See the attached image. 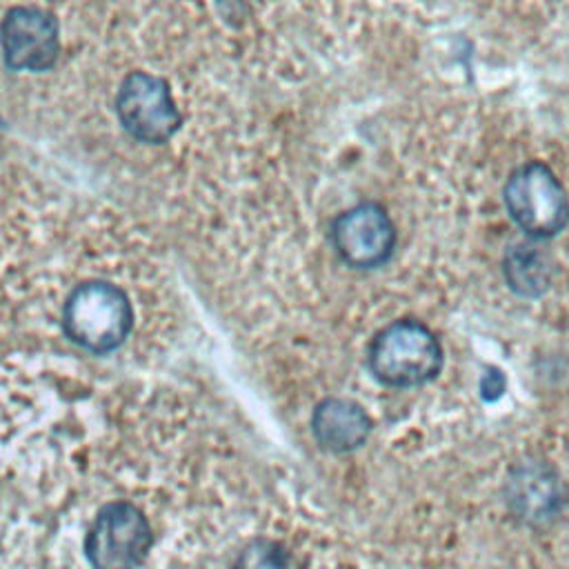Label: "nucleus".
<instances>
[{"mask_svg":"<svg viewBox=\"0 0 569 569\" xmlns=\"http://www.w3.org/2000/svg\"><path fill=\"white\" fill-rule=\"evenodd\" d=\"M133 311L127 293L111 282L89 280L78 284L62 309V327L71 342L91 351L109 353L129 336Z\"/></svg>","mask_w":569,"mask_h":569,"instance_id":"f257e3e1","label":"nucleus"},{"mask_svg":"<svg viewBox=\"0 0 569 569\" xmlns=\"http://www.w3.org/2000/svg\"><path fill=\"white\" fill-rule=\"evenodd\" d=\"M236 569H298V565L280 542L260 538L240 551Z\"/></svg>","mask_w":569,"mask_h":569,"instance_id":"9b49d317","label":"nucleus"},{"mask_svg":"<svg viewBox=\"0 0 569 569\" xmlns=\"http://www.w3.org/2000/svg\"><path fill=\"white\" fill-rule=\"evenodd\" d=\"M509 502L527 522H545L560 507V485L545 465L520 467L509 482Z\"/></svg>","mask_w":569,"mask_h":569,"instance_id":"1a4fd4ad","label":"nucleus"},{"mask_svg":"<svg viewBox=\"0 0 569 569\" xmlns=\"http://www.w3.org/2000/svg\"><path fill=\"white\" fill-rule=\"evenodd\" d=\"M122 127L140 142L162 144L180 129V111L169 84L147 71H131L116 96Z\"/></svg>","mask_w":569,"mask_h":569,"instance_id":"39448f33","label":"nucleus"},{"mask_svg":"<svg viewBox=\"0 0 569 569\" xmlns=\"http://www.w3.org/2000/svg\"><path fill=\"white\" fill-rule=\"evenodd\" d=\"M0 49L13 71H47L60 51L58 24L38 7H11L0 22Z\"/></svg>","mask_w":569,"mask_h":569,"instance_id":"0eeeda50","label":"nucleus"},{"mask_svg":"<svg viewBox=\"0 0 569 569\" xmlns=\"http://www.w3.org/2000/svg\"><path fill=\"white\" fill-rule=\"evenodd\" d=\"M311 431L322 449L345 453L365 445L371 431V420L358 402L327 398L313 409Z\"/></svg>","mask_w":569,"mask_h":569,"instance_id":"6e6552de","label":"nucleus"},{"mask_svg":"<svg viewBox=\"0 0 569 569\" xmlns=\"http://www.w3.org/2000/svg\"><path fill=\"white\" fill-rule=\"evenodd\" d=\"M153 545L147 516L127 500L104 505L93 518L84 553L93 569H138Z\"/></svg>","mask_w":569,"mask_h":569,"instance_id":"20e7f679","label":"nucleus"},{"mask_svg":"<svg viewBox=\"0 0 569 569\" xmlns=\"http://www.w3.org/2000/svg\"><path fill=\"white\" fill-rule=\"evenodd\" d=\"M505 276L509 287L522 296H538L549 282L545 258L533 247H516L505 260Z\"/></svg>","mask_w":569,"mask_h":569,"instance_id":"9d476101","label":"nucleus"},{"mask_svg":"<svg viewBox=\"0 0 569 569\" xmlns=\"http://www.w3.org/2000/svg\"><path fill=\"white\" fill-rule=\"evenodd\" d=\"M502 391H505V378H502V373L496 371V369L487 371L485 378H482V396H485L487 400H496Z\"/></svg>","mask_w":569,"mask_h":569,"instance_id":"f8f14e48","label":"nucleus"},{"mask_svg":"<svg viewBox=\"0 0 569 569\" xmlns=\"http://www.w3.org/2000/svg\"><path fill=\"white\" fill-rule=\"evenodd\" d=\"M331 244L345 264L373 269L391 258L396 227L380 204L360 202L333 220Z\"/></svg>","mask_w":569,"mask_h":569,"instance_id":"423d86ee","label":"nucleus"},{"mask_svg":"<svg viewBox=\"0 0 569 569\" xmlns=\"http://www.w3.org/2000/svg\"><path fill=\"white\" fill-rule=\"evenodd\" d=\"M371 373L389 387H418L433 380L442 367V347L418 320H393L382 327L367 351Z\"/></svg>","mask_w":569,"mask_h":569,"instance_id":"f03ea898","label":"nucleus"},{"mask_svg":"<svg viewBox=\"0 0 569 569\" xmlns=\"http://www.w3.org/2000/svg\"><path fill=\"white\" fill-rule=\"evenodd\" d=\"M505 207L509 218L531 238H551L569 222V198L542 162H527L509 176Z\"/></svg>","mask_w":569,"mask_h":569,"instance_id":"7ed1b4c3","label":"nucleus"}]
</instances>
